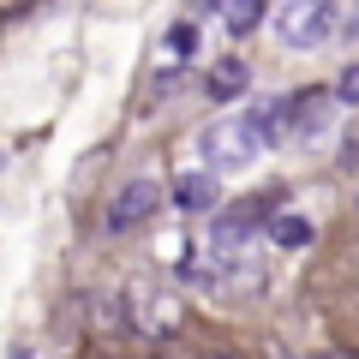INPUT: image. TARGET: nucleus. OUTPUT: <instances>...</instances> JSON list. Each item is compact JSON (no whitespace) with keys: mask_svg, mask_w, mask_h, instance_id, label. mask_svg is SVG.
Instances as JSON below:
<instances>
[{"mask_svg":"<svg viewBox=\"0 0 359 359\" xmlns=\"http://www.w3.org/2000/svg\"><path fill=\"white\" fill-rule=\"evenodd\" d=\"M347 30H353V36H359V6H353V18H347Z\"/></svg>","mask_w":359,"mask_h":359,"instance_id":"obj_13","label":"nucleus"},{"mask_svg":"<svg viewBox=\"0 0 359 359\" xmlns=\"http://www.w3.org/2000/svg\"><path fill=\"white\" fill-rule=\"evenodd\" d=\"M245 84H252V66H245V60H222L216 72L204 78V90L216 96V102H228V96H240Z\"/></svg>","mask_w":359,"mask_h":359,"instance_id":"obj_9","label":"nucleus"},{"mask_svg":"<svg viewBox=\"0 0 359 359\" xmlns=\"http://www.w3.org/2000/svg\"><path fill=\"white\" fill-rule=\"evenodd\" d=\"M330 114H335V90H294L287 96V138H318L323 126H330Z\"/></svg>","mask_w":359,"mask_h":359,"instance_id":"obj_6","label":"nucleus"},{"mask_svg":"<svg viewBox=\"0 0 359 359\" xmlns=\"http://www.w3.org/2000/svg\"><path fill=\"white\" fill-rule=\"evenodd\" d=\"M192 6H216V0H192Z\"/></svg>","mask_w":359,"mask_h":359,"instance_id":"obj_16","label":"nucleus"},{"mask_svg":"<svg viewBox=\"0 0 359 359\" xmlns=\"http://www.w3.org/2000/svg\"><path fill=\"white\" fill-rule=\"evenodd\" d=\"M269 240H276V245H306L311 240V222L306 216H269Z\"/></svg>","mask_w":359,"mask_h":359,"instance_id":"obj_10","label":"nucleus"},{"mask_svg":"<svg viewBox=\"0 0 359 359\" xmlns=\"http://www.w3.org/2000/svg\"><path fill=\"white\" fill-rule=\"evenodd\" d=\"M198 42H204V36H198V18H174V25L162 30V48H156L162 72L174 78V72H180L186 60H198Z\"/></svg>","mask_w":359,"mask_h":359,"instance_id":"obj_7","label":"nucleus"},{"mask_svg":"<svg viewBox=\"0 0 359 359\" xmlns=\"http://www.w3.org/2000/svg\"><path fill=\"white\" fill-rule=\"evenodd\" d=\"M264 126H257V108H240V114H222L198 132V156L210 162V174H228V168H252L264 156Z\"/></svg>","mask_w":359,"mask_h":359,"instance_id":"obj_1","label":"nucleus"},{"mask_svg":"<svg viewBox=\"0 0 359 359\" xmlns=\"http://www.w3.org/2000/svg\"><path fill=\"white\" fill-rule=\"evenodd\" d=\"M156 210H162V180H156V174H138V180H126V186L114 192L108 222H114V228H138V222H150Z\"/></svg>","mask_w":359,"mask_h":359,"instance_id":"obj_5","label":"nucleus"},{"mask_svg":"<svg viewBox=\"0 0 359 359\" xmlns=\"http://www.w3.org/2000/svg\"><path fill=\"white\" fill-rule=\"evenodd\" d=\"M341 0H282V13H276V36L287 48H323L341 25Z\"/></svg>","mask_w":359,"mask_h":359,"instance_id":"obj_3","label":"nucleus"},{"mask_svg":"<svg viewBox=\"0 0 359 359\" xmlns=\"http://www.w3.org/2000/svg\"><path fill=\"white\" fill-rule=\"evenodd\" d=\"M257 18H264V0H228V30L233 36H252Z\"/></svg>","mask_w":359,"mask_h":359,"instance_id":"obj_11","label":"nucleus"},{"mask_svg":"<svg viewBox=\"0 0 359 359\" xmlns=\"http://www.w3.org/2000/svg\"><path fill=\"white\" fill-rule=\"evenodd\" d=\"M204 359H233V353H204Z\"/></svg>","mask_w":359,"mask_h":359,"instance_id":"obj_15","label":"nucleus"},{"mask_svg":"<svg viewBox=\"0 0 359 359\" xmlns=\"http://www.w3.org/2000/svg\"><path fill=\"white\" fill-rule=\"evenodd\" d=\"M335 102H347V108H359V66H347V72L335 78Z\"/></svg>","mask_w":359,"mask_h":359,"instance_id":"obj_12","label":"nucleus"},{"mask_svg":"<svg viewBox=\"0 0 359 359\" xmlns=\"http://www.w3.org/2000/svg\"><path fill=\"white\" fill-rule=\"evenodd\" d=\"M174 204L192 210V216H198V210H210V204H216V174H210V168L180 174V180H174Z\"/></svg>","mask_w":359,"mask_h":359,"instance_id":"obj_8","label":"nucleus"},{"mask_svg":"<svg viewBox=\"0 0 359 359\" xmlns=\"http://www.w3.org/2000/svg\"><path fill=\"white\" fill-rule=\"evenodd\" d=\"M323 359H353V353H323Z\"/></svg>","mask_w":359,"mask_h":359,"instance_id":"obj_14","label":"nucleus"},{"mask_svg":"<svg viewBox=\"0 0 359 359\" xmlns=\"http://www.w3.org/2000/svg\"><path fill=\"white\" fill-rule=\"evenodd\" d=\"M126 323L144 341H174L180 323H186V299L162 276H138V282H126Z\"/></svg>","mask_w":359,"mask_h":359,"instance_id":"obj_2","label":"nucleus"},{"mask_svg":"<svg viewBox=\"0 0 359 359\" xmlns=\"http://www.w3.org/2000/svg\"><path fill=\"white\" fill-rule=\"evenodd\" d=\"M282 204L276 192H264V198H240L233 210H222L216 216V228H210V245H216V257L222 264H233V257H245V245H252V233L269 222V210Z\"/></svg>","mask_w":359,"mask_h":359,"instance_id":"obj_4","label":"nucleus"}]
</instances>
